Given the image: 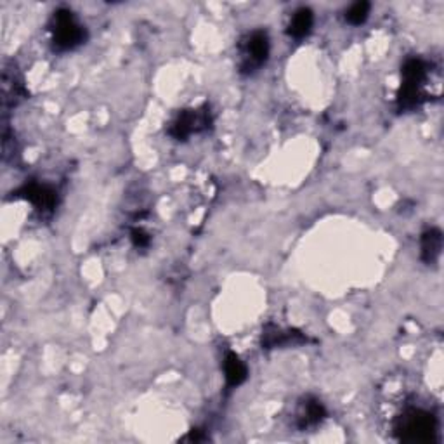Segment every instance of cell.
<instances>
[{"label":"cell","mask_w":444,"mask_h":444,"mask_svg":"<svg viewBox=\"0 0 444 444\" xmlns=\"http://www.w3.org/2000/svg\"><path fill=\"white\" fill-rule=\"evenodd\" d=\"M50 32H53L54 46L61 50L74 49L85 39V30L76 21L74 13L68 9H60L54 13L53 21H50Z\"/></svg>","instance_id":"1"},{"label":"cell","mask_w":444,"mask_h":444,"mask_svg":"<svg viewBox=\"0 0 444 444\" xmlns=\"http://www.w3.org/2000/svg\"><path fill=\"white\" fill-rule=\"evenodd\" d=\"M425 64L420 60L406 61L403 68V87L399 94V103L405 108H413L418 104L420 85L425 80Z\"/></svg>","instance_id":"2"},{"label":"cell","mask_w":444,"mask_h":444,"mask_svg":"<svg viewBox=\"0 0 444 444\" xmlns=\"http://www.w3.org/2000/svg\"><path fill=\"white\" fill-rule=\"evenodd\" d=\"M398 431L401 432V438L406 441H431L436 431V422L432 415L425 413V411H410L403 417Z\"/></svg>","instance_id":"3"},{"label":"cell","mask_w":444,"mask_h":444,"mask_svg":"<svg viewBox=\"0 0 444 444\" xmlns=\"http://www.w3.org/2000/svg\"><path fill=\"white\" fill-rule=\"evenodd\" d=\"M242 70L252 74L264 64L269 56V39L264 32H254L247 37L242 49Z\"/></svg>","instance_id":"4"},{"label":"cell","mask_w":444,"mask_h":444,"mask_svg":"<svg viewBox=\"0 0 444 444\" xmlns=\"http://www.w3.org/2000/svg\"><path fill=\"white\" fill-rule=\"evenodd\" d=\"M207 125H209L207 113L186 111L176 120V123L172 125V136L177 137V139H186L193 130H198L200 127H207Z\"/></svg>","instance_id":"5"},{"label":"cell","mask_w":444,"mask_h":444,"mask_svg":"<svg viewBox=\"0 0 444 444\" xmlns=\"http://www.w3.org/2000/svg\"><path fill=\"white\" fill-rule=\"evenodd\" d=\"M21 193H23L25 198L30 200V202L40 210L53 209L54 203H56V193L50 188H47V186L28 184L21 189Z\"/></svg>","instance_id":"6"},{"label":"cell","mask_w":444,"mask_h":444,"mask_svg":"<svg viewBox=\"0 0 444 444\" xmlns=\"http://www.w3.org/2000/svg\"><path fill=\"white\" fill-rule=\"evenodd\" d=\"M312 25H314V14L307 7H302L293 14L292 21L289 25V34L293 39H304L305 35H309Z\"/></svg>","instance_id":"7"},{"label":"cell","mask_w":444,"mask_h":444,"mask_svg":"<svg viewBox=\"0 0 444 444\" xmlns=\"http://www.w3.org/2000/svg\"><path fill=\"white\" fill-rule=\"evenodd\" d=\"M443 236L439 229H429L422 238V257L425 262H434L441 254Z\"/></svg>","instance_id":"8"},{"label":"cell","mask_w":444,"mask_h":444,"mask_svg":"<svg viewBox=\"0 0 444 444\" xmlns=\"http://www.w3.org/2000/svg\"><path fill=\"white\" fill-rule=\"evenodd\" d=\"M224 371H226V380L231 387L243 384L247 380V366L243 365L242 359L236 354H228L224 361Z\"/></svg>","instance_id":"9"},{"label":"cell","mask_w":444,"mask_h":444,"mask_svg":"<svg viewBox=\"0 0 444 444\" xmlns=\"http://www.w3.org/2000/svg\"><path fill=\"white\" fill-rule=\"evenodd\" d=\"M370 14V4L368 2H356L349 7V11L345 13V20L351 25H363L366 20H368Z\"/></svg>","instance_id":"10"},{"label":"cell","mask_w":444,"mask_h":444,"mask_svg":"<svg viewBox=\"0 0 444 444\" xmlns=\"http://www.w3.org/2000/svg\"><path fill=\"white\" fill-rule=\"evenodd\" d=\"M323 418H325V408H323L321 403H307V406H305V422L307 424H318Z\"/></svg>","instance_id":"11"},{"label":"cell","mask_w":444,"mask_h":444,"mask_svg":"<svg viewBox=\"0 0 444 444\" xmlns=\"http://www.w3.org/2000/svg\"><path fill=\"white\" fill-rule=\"evenodd\" d=\"M132 242H134V245L139 247V249H144V247L149 245V236L143 231V229H134Z\"/></svg>","instance_id":"12"}]
</instances>
